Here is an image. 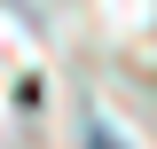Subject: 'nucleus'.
Returning a JSON list of instances; mask_svg holds the SVG:
<instances>
[{"label":"nucleus","mask_w":157,"mask_h":149,"mask_svg":"<svg viewBox=\"0 0 157 149\" xmlns=\"http://www.w3.org/2000/svg\"><path fill=\"white\" fill-rule=\"evenodd\" d=\"M94 149H118V141H110V133H94Z\"/></svg>","instance_id":"f257e3e1"}]
</instances>
